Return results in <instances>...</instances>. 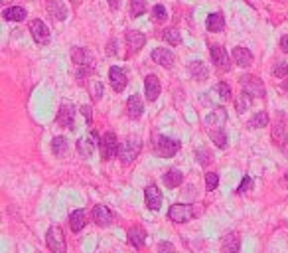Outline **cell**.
Returning a JSON list of instances; mask_svg holds the SVG:
<instances>
[{"mask_svg":"<svg viewBox=\"0 0 288 253\" xmlns=\"http://www.w3.org/2000/svg\"><path fill=\"white\" fill-rule=\"evenodd\" d=\"M81 113L85 115V119H87V123H91V107H81Z\"/></svg>","mask_w":288,"mask_h":253,"instance_id":"45","label":"cell"},{"mask_svg":"<svg viewBox=\"0 0 288 253\" xmlns=\"http://www.w3.org/2000/svg\"><path fill=\"white\" fill-rule=\"evenodd\" d=\"M196 157H198V162H200L202 166H206V164H211V162H213V155H211V150H209V148H206V146L198 148Z\"/></svg>","mask_w":288,"mask_h":253,"instance_id":"33","label":"cell"},{"mask_svg":"<svg viewBox=\"0 0 288 253\" xmlns=\"http://www.w3.org/2000/svg\"><path fill=\"white\" fill-rule=\"evenodd\" d=\"M140 148H142V142H140L138 138H134V137L126 138V140L121 144V148H119V159H121V162H123V164H130V162L138 157Z\"/></svg>","mask_w":288,"mask_h":253,"instance_id":"3","label":"cell"},{"mask_svg":"<svg viewBox=\"0 0 288 253\" xmlns=\"http://www.w3.org/2000/svg\"><path fill=\"white\" fill-rule=\"evenodd\" d=\"M223 26H225V20H223V16L219 12L209 14V18H207V30L209 32H221Z\"/></svg>","mask_w":288,"mask_h":253,"instance_id":"29","label":"cell"},{"mask_svg":"<svg viewBox=\"0 0 288 253\" xmlns=\"http://www.w3.org/2000/svg\"><path fill=\"white\" fill-rule=\"evenodd\" d=\"M227 121V113H225V109H215L213 113H209L207 117H206V125L209 127V131H213V129H223V123Z\"/></svg>","mask_w":288,"mask_h":253,"instance_id":"20","label":"cell"},{"mask_svg":"<svg viewBox=\"0 0 288 253\" xmlns=\"http://www.w3.org/2000/svg\"><path fill=\"white\" fill-rule=\"evenodd\" d=\"M126 113H128L130 119L142 117V113H144V103H142L140 95H130V97H128V101H126Z\"/></svg>","mask_w":288,"mask_h":253,"instance_id":"17","label":"cell"},{"mask_svg":"<svg viewBox=\"0 0 288 253\" xmlns=\"http://www.w3.org/2000/svg\"><path fill=\"white\" fill-rule=\"evenodd\" d=\"M211 60H213V64L217 66V69H221V71H229V69H231L229 56H227V52H225L223 46H217V44L211 46Z\"/></svg>","mask_w":288,"mask_h":253,"instance_id":"9","label":"cell"},{"mask_svg":"<svg viewBox=\"0 0 288 253\" xmlns=\"http://www.w3.org/2000/svg\"><path fill=\"white\" fill-rule=\"evenodd\" d=\"M156 253H176V247L172 243H168V241H160L156 245Z\"/></svg>","mask_w":288,"mask_h":253,"instance_id":"42","label":"cell"},{"mask_svg":"<svg viewBox=\"0 0 288 253\" xmlns=\"http://www.w3.org/2000/svg\"><path fill=\"white\" fill-rule=\"evenodd\" d=\"M113 8H117V0H113Z\"/></svg>","mask_w":288,"mask_h":253,"instance_id":"50","label":"cell"},{"mask_svg":"<svg viewBox=\"0 0 288 253\" xmlns=\"http://www.w3.org/2000/svg\"><path fill=\"white\" fill-rule=\"evenodd\" d=\"M164 40H166L170 46H180V44H182V36H180V32H178L176 28L164 30Z\"/></svg>","mask_w":288,"mask_h":253,"instance_id":"35","label":"cell"},{"mask_svg":"<svg viewBox=\"0 0 288 253\" xmlns=\"http://www.w3.org/2000/svg\"><path fill=\"white\" fill-rule=\"evenodd\" d=\"M45 243H47V247H50V251L52 253H65V239H63V231L58 228V226H54V228H50L47 230V233H45Z\"/></svg>","mask_w":288,"mask_h":253,"instance_id":"5","label":"cell"},{"mask_svg":"<svg viewBox=\"0 0 288 253\" xmlns=\"http://www.w3.org/2000/svg\"><path fill=\"white\" fill-rule=\"evenodd\" d=\"M52 150H54L56 157L63 159V157L69 153V140H67L65 137H56V138L52 140Z\"/></svg>","mask_w":288,"mask_h":253,"instance_id":"23","label":"cell"},{"mask_svg":"<svg viewBox=\"0 0 288 253\" xmlns=\"http://www.w3.org/2000/svg\"><path fill=\"white\" fill-rule=\"evenodd\" d=\"M160 81L156 75H148L146 79H144V91H146V99L148 101H156L158 95H160Z\"/></svg>","mask_w":288,"mask_h":253,"instance_id":"19","label":"cell"},{"mask_svg":"<svg viewBox=\"0 0 288 253\" xmlns=\"http://www.w3.org/2000/svg\"><path fill=\"white\" fill-rule=\"evenodd\" d=\"M47 12H50L56 20H65L69 16V10L63 4V0H47Z\"/></svg>","mask_w":288,"mask_h":253,"instance_id":"18","label":"cell"},{"mask_svg":"<svg viewBox=\"0 0 288 253\" xmlns=\"http://www.w3.org/2000/svg\"><path fill=\"white\" fill-rule=\"evenodd\" d=\"M152 148H154V153L158 155V157H162V159H172L178 150H180V142L178 140H174V138H168V137H164V135H158V137H154V140H152Z\"/></svg>","mask_w":288,"mask_h":253,"instance_id":"2","label":"cell"},{"mask_svg":"<svg viewBox=\"0 0 288 253\" xmlns=\"http://www.w3.org/2000/svg\"><path fill=\"white\" fill-rule=\"evenodd\" d=\"M282 87H284V89L288 91V81H284V83H282Z\"/></svg>","mask_w":288,"mask_h":253,"instance_id":"48","label":"cell"},{"mask_svg":"<svg viewBox=\"0 0 288 253\" xmlns=\"http://www.w3.org/2000/svg\"><path fill=\"white\" fill-rule=\"evenodd\" d=\"M144 44H146V36H144L142 32H136V30L126 32V46H128V54H136Z\"/></svg>","mask_w":288,"mask_h":253,"instance_id":"15","label":"cell"},{"mask_svg":"<svg viewBox=\"0 0 288 253\" xmlns=\"http://www.w3.org/2000/svg\"><path fill=\"white\" fill-rule=\"evenodd\" d=\"M150 58L156 62V64H160L162 68H166V69H170V68H174V54L170 52V49H166V47H156L154 52L150 54Z\"/></svg>","mask_w":288,"mask_h":253,"instance_id":"13","label":"cell"},{"mask_svg":"<svg viewBox=\"0 0 288 253\" xmlns=\"http://www.w3.org/2000/svg\"><path fill=\"white\" fill-rule=\"evenodd\" d=\"M69 2H73V4H79V2H81V0H69Z\"/></svg>","mask_w":288,"mask_h":253,"instance_id":"49","label":"cell"},{"mask_svg":"<svg viewBox=\"0 0 288 253\" xmlns=\"http://www.w3.org/2000/svg\"><path fill=\"white\" fill-rule=\"evenodd\" d=\"M272 138L278 146H282V142H286V133H284V121H282V115L276 117V123H274V129H272Z\"/></svg>","mask_w":288,"mask_h":253,"instance_id":"27","label":"cell"},{"mask_svg":"<svg viewBox=\"0 0 288 253\" xmlns=\"http://www.w3.org/2000/svg\"><path fill=\"white\" fill-rule=\"evenodd\" d=\"M280 47L284 49V52H288V36H282L280 38Z\"/></svg>","mask_w":288,"mask_h":253,"instance_id":"46","label":"cell"},{"mask_svg":"<svg viewBox=\"0 0 288 253\" xmlns=\"http://www.w3.org/2000/svg\"><path fill=\"white\" fill-rule=\"evenodd\" d=\"M168 20V12H166V8L162 6V4H156L154 8H152V22H156V24H164Z\"/></svg>","mask_w":288,"mask_h":253,"instance_id":"34","label":"cell"},{"mask_svg":"<svg viewBox=\"0 0 288 253\" xmlns=\"http://www.w3.org/2000/svg\"><path fill=\"white\" fill-rule=\"evenodd\" d=\"M233 60H235V64H237V66L247 68V66H251V64H253V54L249 52L247 47L237 46V47L233 49Z\"/></svg>","mask_w":288,"mask_h":253,"instance_id":"21","label":"cell"},{"mask_svg":"<svg viewBox=\"0 0 288 253\" xmlns=\"http://www.w3.org/2000/svg\"><path fill=\"white\" fill-rule=\"evenodd\" d=\"M144 10H146V2H144V0H130V14L134 18L140 16Z\"/></svg>","mask_w":288,"mask_h":253,"instance_id":"36","label":"cell"},{"mask_svg":"<svg viewBox=\"0 0 288 253\" xmlns=\"http://www.w3.org/2000/svg\"><path fill=\"white\" fill-rule=\"evenodd\" d=\"M233 253H237V251H233Z\"/></svg>","mask_w":288,"mask_h":253,"instance_id":"51","label":"cell"},{"mask_svg":"<svg viewBox=\"0 0 288 253\" xmlns=\"http://www.w3.org/2000/svg\"><path fill=\"white\" fill-rule=\"evenodd\" d=\"M99 146H101V157H103V161L115 159V157L119 155V148H121V144H119L115 133H105V135L101 137V144H99Z\"/></svg>","mask_w":288,"mask_h":253,"instance_id":"4","label":"cell"},{"mask_svg":"<svg viewBox=\"0 0 288 253\" xmlns=\"http://www.w3.org/2000/svg\"><path fill=\"white\" fill-rule=\"evenodd\" d=\"M97 144H101V138L97 137V133L91 131L83 140L77 142V150H79V155L83 159H91V155L95 153V146H97Z\"/></svg>","mask_w":288,"mask_h":253,"instance_id":"7","label":"cell"},{"mask_svg":"<svg viewBox=\"0 0 288 253\" xmlns=\"http://www.w3.org/2000/svg\"><path fill=\"white\" fill-rule=\"evenodd\" d=\"M89 91H91V97L95 101H99L101 95H103V85L99 81H93V83H89Z\"/></svg>","mask_w":288,"mask_h":253,"instance_id":"38","label":"cell"},{"mask_svg":"<svg viewBox=\"0 0 288 253\" xmlns=\"http://www.w3.org/2000/svg\"><path fill=\"white\" fill-rule=\"evenodd\" d=\"M144 200H146V206L152 212H158L160 206H162V192L154 184H150V186H146V190H144Z\"/></svg>","mask_w":288,"mask_h":253,"instance_id":"10","label":"cell"},{"mask_svg":"<svg viewBox=\"0 0 288 253\" xmlns=\"http://www.w3.org/2000/svg\"><path fill=\"white\" fill-rule=\"evenodd\" d=\"M215 89H217V93H219V97H221L223 101L231 99V89H229V85H227V83H223V81H221V83H217V87H215Z\"/></svg>","mask_w":288,"mask_h":253,"instance_id":"40","label":"cell"},{"mask_svg":"<svg viewBox=\"0 0 288 253\" xmlns=\"http://www.w3.org/2000/svg\"><path fill=\"white\" fill-rule=\"evenodd\" d=\"M223 249H225V253H233V251H237V249H239V237H235V235H227V237H225V243H223Z\"/></svg>","mask_w":288,"mask_h":253,"instance_id":"37","label":"cell"},{"mask_svg":"<svg viewBox=\"0 0 288 253\" xmlns=\"http://www.w3.org/2000/svg\"><path fill=\"white\" fill-rule=\"evenodd\" d=\"M282 184H284V186H286V188H288V174H286V176H284V178H282Z\"/></svg>","mask_w":288,"mask_h":253,"instance_id":"47","label":"cell"},{"mask_svg":"<svg viewBox=\"0 0 288 253\" xmlns=\"http://www.w3.org/2000/svg\"><path fill=\"white\" fill-rule=\"evenodd\" d=\"M71 60L75 66H89V68H95V58L89 49L85 47H73L71 49Z\"/></svg>","mask_w":288,"mask_h":253,"instance_id":"11","label":"cell"},{"mask_svg":"<svg viewBox=\"0 0 288 253\" xmlns=\"http://www.w3.org/2000/svg\"><path fill=\"white\" fill-rule=\"evenodd\" d=\"M107 54L109 56H117V40H111L107 44Z\"/></svg>","mask_w":288,"mask_h":253,"instance_id":"44","label":"cell"},{"mask_svg":"<svg viewBox=\"0 0 288 253\" xmlns=\"http://www.w3.org/2000/svg\"><path fill=\"white\" fill-rule=\"evenodd\" d=\"M200 214H202L200 206H194V204H174L168 210V218L176 224H185L189 220L198 218Z\"/></svg>","mask_w":288,"mask_h":253,"instance_id":"1","label":"cell"},{"mask_svg":"<svg viewBox=\"0 0 288 253\" xmlns=\"http://www.w3.org/2000/svg\"><path fill=\"white\" fill-rule=\"evenodd\" d=\"M109 79H111V85H113V89H115L117 93H121V91L126 87V83H128L126 73H124L121 68H117V66H113V68L109 69Z\"/></svg>","mask_w":288,"mask_h":253,"instance_id":"14","label":"cell"},{"mask_svg":"<svg viewBox=\"0 0 288 253\" xmlns=\"http://www.w3.org/2000/svg\"><path fill=\"white\" fill-rule=\"evenodd\" d=\"M251 186H253V178H251V176H245L243 182H241V186L237 188V192H239V194H243V192H247Z\"/></svg>","mask_w":288,"mask_h":253,"instance_id":"43","label":"cell"},{"mask_svg":"<svg viewBox=\"0 0 288 253\" xmlns=\"http://www.w3.org/2000/svg\"><path fill=\"white\" fill-rule=\"evenodd\" d=\"M217 184H219V176H217L215 172H207V174H206V188L211 192V190L217 188Z\"/></svg>","mask_w":288,"mask_h":253,"instance_id":"39","label":"cell"},{"mask_svg":"<svg viewBox=\"0 0 288 253\" xmlns=\"http://www.w3.org/2000/svg\"><path fill=\"white\" fill-rule=\"evenodd\" d=\"M30 32H32V38L36 40V44H40V46L50 42V28H47L41 20H32Z\"/></svg>","mask_w":288,"mask_h":253,"instance_id":"8","label":"cell"},{"mask_svg":"<svg viewBox=\"0 0 288 253\" xmlns=\"http://www.w3.org/2000/svg\"><path fill=\"white\" fill-rule=\"evenodd\" d=\"M272 73H274V77H286L288 75V66L284 64V62H278L276 66H274V69H272Z\"/></svg>","mask_w":288,"mask_h":253,"instance_id":"41","label":"cell"},{"mask_svg":"<svg viewBox=\"0 0 288 253\" xmlns=\"http://www.w3.org/2000/svg\"><path fill=\"white\" fill-rule=\"evenodd\" d=\"M268 125V115L265 113V111H257L255 115H253V119L249 121V127L251 129H263V127H267Z\"/></svg>","mask_w":288,"mask_h":253,"instance_id":"30","label":"cell"},{"mask_svg":"<svg viewBox=\"0 0 288 253\" xmlns=\"http://www.w3.org/2000/svg\"><path fill=\"white\" fill-rule=\"evenodd\" d=\"M56 121H58V125H62L65 129H71L73 121H75V107L73 105H62Z\"/></svg>","mask_w":288,"mask_h":253,"instance_id":"16","label":"cell"},{"mask_svg":"<svg viewBox=\"0 0 288 253\" xmlns=\"http://www.w3.org/2000/svg\"><path fill=\"white\" fill-rule=\"evenodd\" d=\"M209 137H211V140H213L219 148H227V135H225L223 129H213V131H209Z\"/></svg>","mask_w":288,"mask_h":253,"instance_id":"32","label":"cell"},{"mask_svg":"<svg viewBox=\"0 0 288 253\" xmlns=\"http://www.w3.org/2000/svg\"><path fill=\"white\" fill-rule=\"evenodd\" d=\"M182 182H184V174H182L178 168H170V170L164 174V184H166L168 188H178Z\"/></svg>","mask_w":288,"mask_h":253,"instance_id":"24","label":"cell"},{"mask_svg":"<svg viewBox=\"0 0 288 253\" xmlns=\"http://www.w3.org/2000/svg\"><path fill=\"white\" fill-rule=\"evenodd\" d=\"M2 16H4L6 20H10V22H22V20H26L28 12H26L22 6H12V8H6V10L2 12Z\"/></svg>","mask_w":288,"mask_h":253,"instance_id":"25","label":"cell"},{"mask_svg":"<svg viewBox=\"0 0 288 253\" xmlns=\"http://www.w3.org/2000/svg\"><path fill=\"white\" fill-rule=\"evenodd\" d=\"M251 101H253V97L249 95V93H241V95H237V101H235V107H237V111L239 113H245L247 109H249V105H251Z\"/></svg>","mask_w":288,"mask_h":253,"instance_id":"31","label":"cell"},{"mask_svg":"<svg viewBox=\"0 0 288 253\" xmlns=\"http://www.w3.org/2000/svg\"><path fill=\"white\" fill-rule=\"evenodd\" d=\"M85 224H87V214H85V210H75V212H71V216H69V228H71L73 233H79V231L85 228Z\"/></svg>","mask_w":288,"mask_h":253,"instance_id":"22","label":"cell"},{"mask_svg":"<svg viewBox=\"0 0 288 253\" xmlns=\"http://www.w3.org/2000/svg\"><path fill=\"white\" fill-rule=\"evenodd\" d=\"M241 87L245 93H249L251 97H257V99H263L265 97V85L259 77L255 75H243L241 77Z\"/></svg>","mask_w":288,"mask_h":253,"instance_id":"6","label":"cell"},{"mask_svg":"<svg viewBox=\"0 0 288 253\" xmlns=\"http://www.w3.org/2000/svg\"><path fill=\"white\" fill-rule=\"evenodd\" d=\"M189 75L194 77L196 81H204L207 75H209V71H207V68L202 64V62H194L189 66Z\"/></svg>","mask_w":288,"mask_h":253,"instance_id":"28","label":"cell"},{"mask_svg":"<svg viewBox=\"0 0 288 253\" xmlns=\"http://www.w3.org/2000/svg\"><path fill=\"white\" fill-rule=\"evenodd\" d=\"M113 220H115V216L111 214V210H109V208H105V206H101V204L93 208V222L97 224V226L107 228V226H111V224H113Z\"/></svg>","mask_w":288,"mask_h":253,"instance_id":"12","label":"cell"},{"mask_svg":"<svg viewBox=\"0 0 288 253\" xmlns=\"http://www.w3.org/2000/svg\"><path fill=\"white\" fill-rule=\"evenodd\" d=\"M128 241L136 249H140L144 245V241H146V233H144V230H140V228H130L128 230Z\"/></svg>","mask_w":288,"mask_h":253,"instance_id":"26","label":"cell"}]
</instances>
